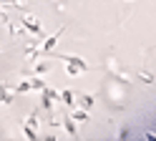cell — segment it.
<instances>
[{"label":"cell","instance_id":"cell-1","mask_svg":"<svg viewBox=\"0 0 156 141\" xmlns=\"http://www.w3.org/2000/svg\"><path fill=\"white\" fill-rule=\"evenodd\" d=\"M23 25H28V28H30V33H43V30H41V25H38L33 18H28V15L23 18Z\"/></svg>","mask_w":156,"mask_h":141},{"label":"cell","instance_id":"cell-2","mask_svg":"<svg viewBox=\"0 0 156 141\" xmlns=\"http://www.w3.org/2000/svg\"><path fill=\"white\" fill-rule=\"evenodd\" d=\"M18 91H20V93H25V91H30V83H20V86H18Z\"/></svg>","mask_w":156,"mask_h":141},{"label":"cell","instance_id":"cell-3","mask_svg":"<svg viewBox=\"0 0 156 141\" xmlns=\"http://www.w3.org/2000/svg\"><path fill=\"white\" fill-rule=\"evenodd\" d=\"M0 101H3V86H0Z\"/></svg>","mask_w":156,"mask_h":141}]
</instances>
